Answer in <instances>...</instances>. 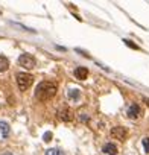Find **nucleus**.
<instances>
[{"label":"nucleus","mask_w":149,"mask_h":155,"mask_svg":"<svg viewBox=\"0 0 149 155\" xmlns=\"http://www.w3.org/2000/svg\"><path fill=\"white\" fill-rule=\"evenodd\" d=\"M3 155H12V153H11V152H6V153H3Z\"/></svg>","instance_id":"obj_17"},{"label":"nucleus","mask_w":149,"mask_h":155,"mask_svg":"<svg viewBox=\"0 0 149 155\" xmlns=\"http://www.w3.org/2000/svg\"><path fill=\"white\" fill-rule=\"evenodd\" d=\"M111 135L114 138H117V140H123L126 137V129L122 128V126H116V128L111 129Z\"/></svg>","instance_id":"obj_6"},{"label":"nucleus","mask_w":149,"mask_h":155,"mask_svg":"<svg viewBox=\"0 0 149 155\" xmlns=\"http://www.w3.org/2000/svg\"><path fill=\"white\" fill-rule=\"evenodd\" d=\"M43 138H44V141H49V140L52 138V134H50V132H46V134L43 135Z\"/></svg>","instance_id":"obj_14"},{"label":"nucleus","mask_w":149,"mask_h":155,"mask_svg":"<svg viewBox=\"0 0 149 155\" xmlns=\"http://www.w3.org/2000/svg\"><path fill=\"white\" fill-rule=\"evenodd\" d=\"M18 62H20V65L25 67V68H34L35 64H37L35 58H34L32 55H29V53H23V55H20Z\"/></svg>","instance_id":"obj_3"},{"label":"nucleus","mask_w":149,"mask_h":155,"mask_svg":"<svg viewBox=\"0 0 149 155\" xmlns=\"http://www.w3.org/2000/svg\"><path fill=\"white\" fill-rule=\"evenodd\" d=\"M56 94V84L50 81L40 82L35 88V97L38 101H49Z\"/></svg>","instance_id":"obj_1"},{"label":"nucleus","mask_w":149,"mask_h":155,"mask_svg":"<svg viewBox=\"0 0 149 155\" xmlns=\"http://www.w3.org/2000/svg\"><path fill=\"white\" fill-rule=\"evenodd\" d=\"M143 147H144V152L146 153H149V137H146V138H143Z\"/></svg>","instance_id":"obj_13"},{"label":"nucleus","mask_w":149,"mask_h":155,"mask_svg":"<svg viewBox=\"0 0 149 155\" xmlns=\"http://www.w3.org/2000/svg\"><path fill=\"white\" fill-rule=\"evenodd\" d=\"M81 120L85 122V120H88V117H85V114H81Z\"/></svg>","instance_id":"obj_16"},{"label":"nucleus","mask_w":149,"mask_h":155,"mask_svg":"<svg viewBox=\"0 0 149 155\" xmlns=\"http://www.w3.org/2000/svg\"><path fill=\"white\" fill-rule=\"evenodd\" d=\"M9 132H11L9 125H8L6 122H2V120H0V141H3L5 138H8Z\"/></svg>","instance_id":"obj_5"},{"label":"nucleus","mask_w":149,"mask_h":155,"mask_svg":"<svg viewBox=\"0 0 149 155\" xmlns=\"http://www.w3.org/2000/svg\"><path fill=\"white\" fill-rule=\"evenodd\" d=\"M8 67H9V61H8V58H5V56H0V71H5V70H8Z\"/></svg>","instance_id":"obj_10"},{"label":"nucleus","mask_w":149,"mask_h":155,"mask_svg":"<svg viewBox=\"0 0 149 155\" xmlns=\"http://www.w3.org/2000/svg\"><path fill=\"white\" fill-rule=\"evenodd\" d=\"M128 116H129L131 119L138 117V116H140V107H138L137 104H131L129 108H128Z\"/></svg>","instance_id":"obj_9"},{"label":"nucleus","mask_w":149,"mask_h":155,"mask_svg":"<svg viewBox=\"0 0 149 155\" xmlns=\"http://www.w3.org/2000/svg\"><path fill=\"white\" fill-rule=\"evenodd\" d=\"M74 76L78 78V79H87V76H88V70L87 67H76L74 68Z\"/></svg>","instance_id":"obj_8"},{"label":"nucleus","mask_w":149,"mask_h":155,"mask_svg":"<svg viewBox=\"0 0 149 155\" xmlns=\"http://www.w3.org/2000/svg\"><path fill=\"white\" fill-rule=\"evenodd\" d=\"M44 155H65V153L61 149H58V147H52V149H47Z\"/></svg>","instance_id":"obj_11"},{"label":"nucleus","mask_w":149,"mask_h":155,"mask_svg":"<svg viewBox=\"0 0 149 155\" xmlns=\"http://www.w3.org/2000/svg\"><path fill=\"white\" fill-rule=\"evenodd\" d=\"M58 116H59V119H61V120H64V122H70V120L73 119V111H71L70 108L64 107L62 110H59V111H58Z\"/></svg>","instance_id":"obj_4"},{"label":"nucleus","mask_w":149,"mask_h":155,"mask_svg":"<svg viewBox=\"0 0 149 155\" xmlns=\"http://www.w3.org/2000/svg\"><path fill=\"white\" fill-rule=\"evenodd\" d=\"M79 97V90L78 88H71V90H68V99H78Z\"/></svg>","instance_id":"obj_12"},{"label":"nucleus","mask_w":149,"mask_h":155,"mask_svg":"<svg viewBox=\"0 0 149 155\" xmlns=\"http://www.w3.org/2000/svg\"><path fill=\"white\" fill-rule=\"evenodd\" d=\"M102 152H104V155H117V146L114 143H107V144H104Z\"/></svg>","instance_id":"obj_7"},{"label":"nucleus","mask_w":149,"mask_h":155,"mask_svg":"<svg viewBox=\"0 0 149 155\" xmlns=\"http://www.w3.org/2000/svg\"><path fill=\"white\" fill-rule=\"evenodd\" d=\"M123 43H126V46H129V47H134V49H137V46H135V44H132V41H129V40H125Z\"/></svg>","instance_id":"obj_15"},{"label":"nucleus","mask_w":149,"mask_h":155,"mask_svg":"<svg viewBox=\"0 0 149 155\" xmlns=\"http://www.w3.org/2000/svg\"><path fill=\"white\" fill-rule=\"evenodd\" d=\"M32 82H34V78H32V74H29V73H26V71H22V73H18L17 74V84H18V88L20 90H28L31 85H32Z\"/></svg>","instance_id":"obj_2"}]
</instances>
